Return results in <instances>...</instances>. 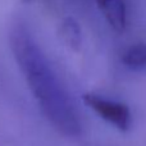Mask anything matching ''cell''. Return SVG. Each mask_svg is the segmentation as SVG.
I'll use <instances>...</instances> for the list:
<instances>
[{"mask_svg": "<svg viewBox=\"0 0 146 146\" xmlns=\"http://www.w3.org/2000/svg\"><path fill=\"white\" fill-rule=\"evenodd\" d=\"M9 41L26 83L49 123L64 136H78L82 126L77 110L30 30L15 23Z\"/></svg>", "mask_w": 146, "mask_h": 146, "instance_id": "cell-1", "label": "cell"}, {"mask_svg": "<svg viewBox=\"0 0 146 146\" xmlns=\"http://www.w3.org/2000/svg\"><path fill=\"white\" fill-rule=\"evenodd\" d=\"M83 103L91 108L99 117L105 122L110 123L115 128L126 132L129 129L132 122V115L129 108L123 103L113 101L109 99L101 98L95 94H85L82 96Z\"/></svg>", "mask_w": 146, "mask_h": 146, "instance_id": "cell-2", "label": "cell"}, {"mask_svg": "<svg viewBox=\"0 0 146 146\" xmlns=\"http://www.w3.org/2000/svg\"><path fill=\"white\" fill-rule=\"evenodd\" d=\"M96 5L111 30L118 33L126 30L127 7L124 0H96Z\"/></svg>", "mask_w": 146, "mask_h": 146, "instance_id": "cell-3", "label": "cell"}, {"mask_svg": "<svg viewBox=\"0 0 146 146\" xmlns=\"http://www.w3.org/2000/svg\"><path fill=\"white\" fill-rule=\"evenodd\" d=\"M56 36L66 48L78 51L82 46V30L73 17H66L60 21L56 28Z\"/></svg>", "mask_w": 146, "mask_h": 146, "instance_id": "cell-4", "label": "cell"}, {"mask_svg": "<svg viewBox=\"0 0 146 146\" xmlns=\"http://www.w3.org/2000/svg\"><path fill=\"white\" fill-rule=\"evenodd\" d=\"M122 63L129 68L146 67V44H135L122 54Z\"/></svg>", "mask_w": 146, "mask_h": 146, "instance_id": "cell-5", "label": "cell"}, {"mask_svg": "<svg viewBox=\"0 0 146 146\" xmlns=\"http://www.w3.org/2000/svg\"><path fill=\"white\" fill-rule=\"evenodd\" d=\"M23 3H28V1H31V0H22Z\"/></svg>", "mask_w": 146, "mask_h": 146, "instance_id": "cell-6", "label": "cell"}]
</instances>
